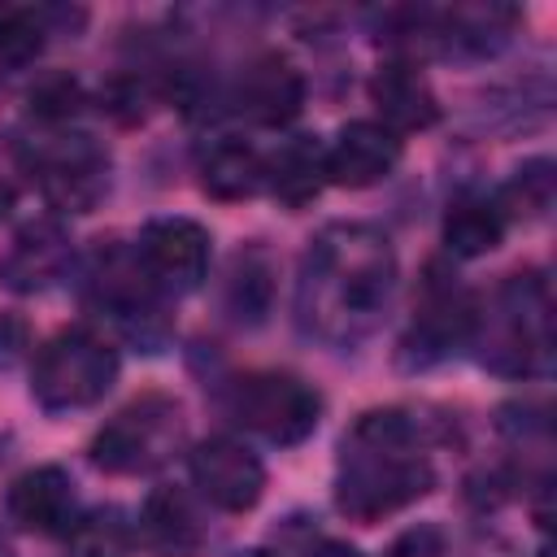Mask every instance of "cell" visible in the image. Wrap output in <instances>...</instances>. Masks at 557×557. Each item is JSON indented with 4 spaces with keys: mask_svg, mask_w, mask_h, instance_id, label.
<instances>
[{
    "mask_svg": "<svg viewBox=\"0 0 557 557\" xmlns=\"http://www.w3.org/2000/svg\"><path fill=\"white\" fill-rule=\"evenodd\" d=\"M392 278L396 257L387 235L361 222L326 226L305 252L300 313L326 339H352L387 305Z\"/></svg>",
    "mask_w": 557,
    "mask_h": 557,
    "instance_id": "obj_1",
    "label": "cell"
},
{
    "mask_svg": "<svg viewBox=\"0 0 557 557\" xmlns=\"http://www.w3.org/2000/svg\"><path fill=\"white\" fill-rule=\"evenodd\" d=\"M435 483L431 457L418 444L413 418L400 409H374L361 413L357 426L344 435L339 448V479H335V505L357 522H379L418 496H426Z\"/></svg>",
    "mask_w": 557,
    "mask_h": 557,
    "instance_id": "obj_2",
    "label": "cell"
},
{
    "mask_svg": "<svg viewBox=\"0 0 557 557\" xmlns=\"http://www.w3.org/2000/svg\"><path fill=\"white\" fill-rule=\"evenodd\" d=\"M483 344V366L500 374H535L553 357V300L544 278L518 274L509 278L492 309H474V331Z\"/></svg>",
    "mask_w": 557,
    "mask_h": 557,
    "instance_id": "obj_3",
    "label": "cell"
},
{
    "mask_svg": "<svg viewBox=\"0 0 557 557\" xmlns=\"http://www.w3.org/2000/svg\"><path fill=\"white\" fill-rule=\"evenodd\" d=\"M117 379V352L104 335L91 326H65L57 331L39 352L30 370V392L44 409H87L96 405Z\"/></svg>",
    "mask_w": 557,
    "mask_h": 557,
    "instance_id": "obj_4",
    "label": "cell"
},
{
    "mask_svg": "<svg viewBox=\"0 0 557 557\" xmlns=\"http://www.w3.org/2000/svg\"><path fill=\"white\" fill-rule=\"evenodd\" d=\"M183 444V409L174 396L148 392L117 409L91 440V461L109 474H148Z\"/></svg>",
    "mask_w": 557,
    "mask_h": 557,
    "instance_id": "obj_5",
    "label": "cell"
},
{
    "mask_svg": "<svg viewBox=\"0 0 557 557\" xmlns=\"http://www.w3.org/2000/svg\"><path fill=\"white\" fill-rule=\"evenodd\" d=\"M87 296L100 313H109L131 339L139 344H161L165 335V309H161V287L148 278L144 261L135 248L109 244L96 248L91 270H87Z\"/></svg>",
    "mask_w": 557,
    "mask_h": 557,
    "instance_id": "obj_6",
    "label": "cell"
},
{
    "mask_svg": "<svg viewBox=\"0 0 557 557\" xmlns=\"http://www.w3.org/2000/svg\"><path fill=\"white\" fill-rule=\"evenodd\" d=\"M231 413L270 444H300L318 426L322 396L296 374L257 370L231 383Z\"/></svg>",
    "mask_w": 557,
    "mask_h": 557,
    "instance_id": "obj_7",
    "label": "cell"
},
{
    "mask_svg": "<svg viewBox=\"0 0 557 557\" xmlns=\"http://www.w3.org/2000/svg\"><path fill=\"white\" fill-rule=\"evenodd\" d=\"M30 178L57 213H91L109 191V148L96 135H61L30 157Z\"/></svg>",
    "mask_w": 557,
    "mask_h": 557,
    "instance_id": "obj_8",
    "label": "cell"
},
{
    "mask_svg": "<svg viewBox=\"0 0 557 557\" xmlns=\"http://www.w3.org/2000/svg\"><path fill=\"white\" fill-rule=\"evenodd\" d=\"M135 252L161 292H191L209 274V231L191 218H152Z\"/></svg>",
    "mask_w": 557,
    "mask_h": 557,
    "instance_id": "obj_9",
    "label": "cell"
},
{
    "mask_svg": "<svg viewBox=\"0 0 557 557\" xmlns=\"http://www.w3.org/2000/svg\"><path fill=\"white\" fill-rule=\"evenodd\" d=\"M191 479L205 492V500H213L226 513H244L261 500L265 492V466L252 448H244L231 435H213L205 444H196L191 453Z\"/></svg>",
    "mask_w": 557,
    "mask_h": 557,
    "instance_id": "obj_10",
    "label": "cell"
},
{
    "mask_svg": "<svg viewBox=\"0 0 557 557\" xmlns=\"http://www.w3.org/2000/svg\"><path fill=\"white\" fill-rule=\"evenodd\" d=\"M470 331H474V300L453 283V274L431 265L422 296H418V309H413L405 352H413L418 361H435L448 348H457L461 339H470Z\"/></svg>",
    "mask_w": 557,
    "mask_h": 557,
    "instance_id": "obj_11",
    "label": "cell"
},
{
    "mask_svg": "<svg viewBox=\"0 0 557 557\" xmlns=\"http://www.w3.org/2000/svg\"><path fill=\"white\" fill-rule=\"evenodd\" d=\"M74 261V244L65 235V226L57 218H39L30 226H22L9 244V252L0 257V283L9 292H48L52 283L65 278Z\"/></svg>",
    "mask_w": 557,
    "mask_h": 557,
    "instance_id": "obj_12",
    "label": "cell"
},
{
    "mask_svg": "<svg viewBox=\"0 0 557 557\" xmlns=\"http://www.w3.org/2000/svg\"><path fill=\"white\" fill-rule=\"evenodd\" d=\"M9 518L22 527V531H35V535H65L74 527V509H78V496H74V479L61 470V466H35L26 474L13 479L9 487Z\"/></svg>",
    "mask_w": 557,
    "mask_h": 557,
    "instance_id": "obj_13",
    "label": "cell"
},
{
    "mask_svg": "<svg viewBox=\"0 0 557 557\" xmlns=\"http://www.w3.org/2000/svg\"><path fill=\"white\" fill-rule=\"evenodd\" d=\"M400 161V139L383 122H348L339 139L326 148V183L339 187H374Z\"/></svg>",
    "mask_w": 557,
    "mask_h": 557,
    "instance_id": "obj_14",
    "label": "cell"
},
{
    "mask_svg": "<svg viewBox=\"0 0 557 557\" xmlns=\"http://www.w3.org/2000/svg\"><path fill=\"white\" fill-rule=\"evenodd\" d=\"M135 540L148 557H196L205 548V522L183 487H152L139 509Z\"/></svg>",
    "mask_w": 557,
    "mask_h": 557,
    "instance_id": "obj_15",
    "label": "cell"
},
{
    "mask_svg": "<svg viewBox=\"0 0 557 557\" xmlns=\"http://www.w3.org/2000/svg\"><path fill=\"white\" fill-rule=\"evenodd\" d=\"M239 104L244 113H252L265 126H283L300 113L305 104V78L300 70L278 57V52H261L257 61H248V70L239 74Z\"/></svg>",
    "mask_w": 557,
    "mask_h": 557,
    "instance_id": "obj_16",
    "label": "cell"
},
{
    "mask_svg": "<svg viewBox=\"0 0 557 557\" xmlns=\"http://www.w3.org/2000/svg\"><path fill=\"white\" fill-rule=\"evenodd\" d=\"M370 100L383 113L387 131H426L440 117V104H435L426 74L409 61H387L370 78Z\"/></svg>",
    "mask_w": 557,
    "mask_h": 557,
    "instance_id": "obj_17",
    "label": "cell"
},
{
    "mask_svg": "<svg viewBox=\"0 0 557 557\" xmlns=\"http://www.w3.org/2000/svg\"><path fill=\"white\" fill-rule=\"evenodd\" d=\"M265 187L278 205L305 209L326 187V148L318 135H292L265 157Z\"/></svg>",
    "mask_w": 557,
    "mask_h": 557,
    "instance_id": "obj_18",
    "label": "cell"
},
{
    "mask_svg": "<svg viewBox=\"0 0 557 557\" xmlns=\"http://www.w3.org/2000/svg\"><path fill=\"white\" fill-rule=\"evenodd\" d=\"M200 187L213 200H248L265 187V161L244 139H218L200 161Z\"/></svg>",
    "mask_w": 557,
    "mask_h": 557,
    "instance_id": "obj_19",
    "label": "cell"
},
{
    "mask_svg": "<svg viewBox=\"0 0 557 557\" xmlns=\"http://www.w3.org/2000/svg\"><path fill=\"white\" fill-rule=\"evenodd\" d=\"M509 218L487 196H461L444 213V244L453 257H483L505 239Z\"/></svg>",
    "mask_w": 557,
    "mask_h": 557,
    "instance_id": "obj_20",
    "label": "cell"
},
{
    "mask_svg": "<svg viewBox=\"0 0 557 557\" xmlns=\"http://www.w3.org/2000/svg\"><path fill=\"white\" fill-rule=\"evenodd\" d=\"M518 9L509 4H457L444 13V35L470 52H492L509 39Z\"/></svg>",
    "mask_w": 557,
    "mask_h": 557,
    "instance_id": "obj_21",
    "label": "cell"
},
{
    "mask_svg": "<svg viewBox=\"0 0 557 557\" xmlns=\"http://www.w3.org/2000/svg\"><path fill=\"white\" fill-rule=\"evenodd\" d=\"M65 9H26V4H0V61L22 65L39 57L44 39L52 35V22H65Z\"/></svg>",
    "mask_w": 557,
    "mask_h": 557,
    "instance_id": "obj_22",
    "label": "cell"
},
{
    "mask_svg": "<svg viewBox=\"0 0 557 557\" xmlns=\"http://www.w3.org/2000/svg\"><path fill=\"white\" fill-rule=\"evenodd\" d=\"M65 540H70V557H126L135 544V527L126 522L122 509L109 505V509H91L74 518Z\"/></svg>",
    "mask_w": 557,
    "mask_h": 557,
    "instance_id": "obj_23",
    "label": "cell"
},
{
    "mask_svg": "<svg viewBox=\"0 0 557 557\" xmlns=\"http://www.w3.org/2000/svg\"><path fill=\"white\" fill-rule=\"evenodd\" d=\"M270 292H274V278H270V265L261 252H239L235 257V270H231V283H226V305L231 313L244 322H261L265 309H270Z\"/></svg>",
    "mask_w": 557,
    "mask_h": 557,
    "instance_id": "obj_24",
    "label": "cell"
},
{
    "mask_svg": "<svg viewBox=\"0 0 557 557\" xmlns=\"http://www.w3.org/2000/svg\"><path fill=\"white\" fill-rule=\"evenodd\" d=\"M496 205H500V213L505 218H513V213H522V218H540L548 205H553V161H527L518 174H513V183L496 196Z\"/></svg>",
    "mask_w": 557,
    "mask_h": 557,
    "instance_id": "obj_25",
    "label": "cell"
},
{
    "mask_svg": "<svg viewBox=\"0 0 557 557\" xmlns=\"http://www.w3.org/2000/svg\"><path fill=\"white\" fill-rule=\"evenodd\" d=\"M26 104H30V113L39 117V122H65V117H74L78 113V104H83V87H78V78L74 74H44L30 91H26Z\"/></svg>",
    "mask_w": 557,
    "mask_h": 557,
    "instance_id": "obj_26",
    "label": "cell"
},
{
    "mask_svg": "<svg viewBox=\"0 0 557 557\" xmlns=\"http://www.w3.org/2000/svg\"><path fill=\"white\" fill-rule=\"evenodd\" d=\"M26 174H30V152L17 139L0 135V213L13 205L17 187L26 183Z\"/></svg>",
    "mask_w": 557,
    "mask_h": 557,
    "instance_id": "obj_27",
    "label": "cell"
},
{
    "mask_svg": "<svg viewBox=\"0 0 557 557\" xmlns=\"http://www.w3.org/2000/svg\"><path fill=\"white\" fill-rule=\"evenodd\" d=\"M387 557H444V535L440 527H409L405 535H396Z\"/></svg>",
    "mask_w": 557,
    "mask_h": 557,
    "instance_id": "obj_28",
    "label": "cell"
},
{
    "mask_svg": "<svg viewBox=\"0 0 557 557\" xmlns=\"http://www.w3.org/2000/svg\"><path fill=\"white\" fill-rule=\"evenodd\" d=\"M22 348H26V331H22V322L0 313V366H9Z\"/></svg>",
    "mask_w": 557,
    "mask_h": 557,
    "instance_id": "obj_29",
    "label": "cell"
},
{
    "mask_svg": "<svg viewBox=\"0 0 557 557\" xmlns=\"http://www.w3.org/2000/svg\"><path fill=\"white\" fill-rule=\"evenodd\" d=\"M309 557H361L352 544H344V540H322L318 548H309Z\"/></svg>",
    "mask_w": 557,
    "mask_h": 557,
    "instance_id": "obj_30",
    "label": "cell"
},
{
    "mask_svg": "<svg viewBox=\"0 0 557 557\" xmlns=\"http://www.w3.org/2000/svg\"><path fill=\"white\" fill-rule=\"evenodd\" d=\"M235 557H274V553H265V548H244V553H235Z\"/></svg>",
    "mask_w": 557,
    "mask_h": 557,
    "instance_id": "obj_31",
    "label": "cell"
}]
</instances>
